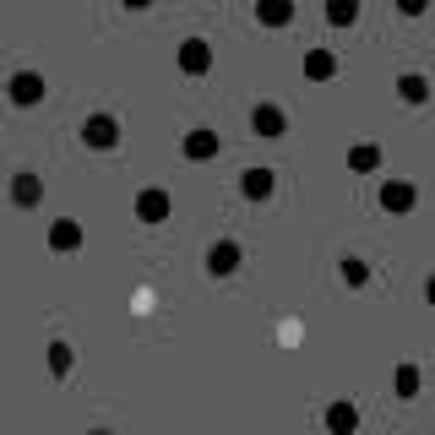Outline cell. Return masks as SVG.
<instances>
[{"label": "cell", "instance_id": "cell-16", "mask_svg": "<svg viewBox=\"0 0 435 435\" xmlns=\"http://www.w3.org/2000/svg\"><path fill=\"white\" fill-rule=\"evenodd\" d=\"M311 77H332V55L321 49V55H311Z\"/></svg>", "mask_w": 435, "mask_h": 435}, {"label": "cell", "instance_id": "cell-5", "mask_svg": "<svg viewBox=\"0 0 435 435\" xmlns=\"http://www.w3.org/2000/svg\"><path fill=\"white\" fill-rule=\"evenodd\" d=\"M250 125H256L261 136H283V109L261 104V109H256V115H250Z\"/></svg>", "mask_w": 435, "mask_h": 435}, {"label": "cell", "instance_id": "cell-20", "mask_svg": "<svg viewBox=\"0 0 435 435\" xmlns=\"http://www.w3.org/2000/svg\"><path fill=\"white\" fill-rule=\"evenodd\" d=\"M125 6H136V11H142V6H152V0H125Z\"/></svg>", "mask_w": 435, "mask_h": 435}, {"label": "cell", "instance_id": "cell-14", "mask_svg": "<svg viewBox=\"0 0 435 435\" xmlns=\"http://www.w3.org/2000/svg\"><path fill=\"white\" fill-rule=\"evenodd\" d=\"M17 202H22V207L39 202V180H33V174H22V180H17Z\"/></svg>", "mask_w": 435, "mask_h": 435}, {"label": "cell", "instance_id": "cell-12", "mask_svg": "<svg viewBox=\"0 0 435 435\" xmlns=\"http://www.w3.org/2000/svg\"><path fill=\"white\" fill-rule=\"evenodd\" d=\"M327 424H332V430H337V435H343V430H353V424H359V414H353L349 403H337V408H332V414H327Z\"/></svg>", "mask_w": 435, "mask_h": 435}, {"label": "cell", "instance_id": "cell-1", "mask_svg": "<svg viewBox=\"0 0 435 435\" xmlns=\"http://www.w3.org/2000/svg\"><path fill=\"white\" fill-rule=\"evenodd\" d=\"M44 98V77L39 71H17L11 77V104H39Z\"/></svg>", "mask_w": 435, "mask_h": 435}, {"label": "cell", "instance_id": "cell-13", "mask_svg": "<svg viewBox=\"0 0 435 435\" xmlns=\"http://www.w3.org/2000/svg\"><path fill=\"white\" fill-rule=\"evenodd\" d=\"M397 93H403L408 104H419V98H424L430 87H424V77H403V82H397Z\"/></svg>", "mask_w": 435, "mask_h": 435}, {"label": "cell", "instance_id": "cell-3", "mask_svg": "<svg viewBox=\"0 0 435 435\" xmlns=\"http://www.w3.org/2000/svg\"><path fill=\"white\" fill-rule=\"evenodd\" d=\"M180 65H186L190 77H202L212 65V49H207V39H186V49H180Z\"/></svg>", "mask_w": 435, "mask_h": 435}, {"label": "cell", "instance_id": "cell-4", "mask_svg": "<svg viewBox=\"0 0 435 435\" xmlns=\"http://www.w3.org/2000/svg\"><path fill=\"white\" fill-rule=\"evenodd\" d=\"M381 207H387V212H408V207H414V186H403V180L381 186Z\"/></svg>", "mask_w": 435, "mask_h": 435}, {"label": "cell", "instance_id": "cell-19", "mask_svg": "<svg viewBox=\"0 0 435 435\" xmlns=\"http://www.w3.org/2000/svg\"><path fill=\"white\" fill-rule=\"evenodd\" d=\"M397 6H403L408 17H419V11H424V0H397Z\"/></svg>", "mask_w": 435, "mask_h": 435}, {"label": "cell", "instance_id": "cell-9", "mask_svg": "<svg viewBox=\"0 0 435 435\" xmlns=\"http://www.w3.org/2000/svg\"><path fill=\"white\" fill-rule=\"evenodd\" d=\"M256 17L267 22V27H283V22L294 17V6H289V0H261V11H256Z\"/></svg>", "mask_w": 435, "mask_h": 435}, {"label": "cell", "instance_id": "cell-17", "mask_svg": "<svg viewBox=\"0 0 435 435\" xmlns=\"http://www.w3.org/2000/svg\"><path fill=\"white\" fill-rule=\"evenodd\" d=\"M353 169H375V147H359L353 152Z\"/></svg>", "mask_w": 435, "mask_h": 435}, {"label": "cell", "instance_id": "cell-11", "mask_svg": "<svg viewBox=\"0 0 435 435\" xmlns=\"http://www.w3.org/2000/svg\"><path fill=\"white\" fill-rule=\"evenodd\" d=\"M186 152L190 158H212V152H218V136H212V131H196V136H186Z\"/></svg>", "mask_w": 435, "mask_h": 435}, {"label": "cell", "instance_id": "cell-18", "mask_svg": "<svg viewBox=\"0 0 435 435\" xmlns=\"http://www.w3.org/2000/svg\"><path fill=\"white\" fill-rule=\"evenodd\" d=\"M343 278L349 283H365V261H343Z\"/></svg>", "mask_w": 435, "mask_h": 435}, {"label": "cell", "instance_id": "cell-6", "mask_svg": "<svg viewBox=\"0 0 435 435\" xmlns=\"http://www.w3.org/2000/svg\"><path fill=\"white\" fill-rule=\"evenodd\" d=\"M136 212H142L147 223H164V218H169V196H164V190H147L142 202H136Z\"/></svg>", "mask_w": 435, "mask_h": 435}, {"label": "cell", "instance_id": "cell-7", "mask_svg": "<svg viewBox=\"0 0 435 435\" xmlns=\"http://www.w3.org/2000/svg\"><path fill=\"white\" fill-rule=\"evenodd\" d=\"M240 267V245H212L207 250V272H234Z\"/></svg>", "mask_w": 435, "mask_h": 435}, {"label": "cell", "instance_id": "cell-2", "mask_svg": "<svg viewBox=\"0 0 435 435\" xmlns=\"http://www.w3.org/2000/svg\"><path fill=\"white\" fill-rule=\"evenodd\" d=\"M82 142H93V147H115V142H120V125L109 120V115H93V120L82 125Z\"/></svg>", "mask_w": 435, "mask_h": 435}, {"label": "cell", "instance_id": "cell-8", "mask_svg": "<svg viewBox=\"0 0 435 435\" xmlns=\"http://www.w3.org/2000/svg\"><path fill=\"white\" fill-rule=\"evenodd\" d=\"M245 196H250V202L272 196V169H245Z\"/></svg>", "mask_w": 435, "mask_h": 435}, {"label": "cell", "instance_id": "cell-10", "mask_svg": "<svg viewBox=\"0 0 435 435\" xmlns=\"http://www.w3.org/2000/svg\"><path fill=\"white\" fill-rule=\"evenodd\" d=\"M353 17H359V0H327V22L332 27H349Z\"/></svg>", "mask_w": 435, "mask_h": 435}, {"label": "cell", "instance_id": "cell-15", "mask_svg": "<svg viewBox=\"0 0 435 435\" xmlns=\"http://www.w3.org/2000/svg\"><path fill=\"white\" fill-rule=\"evenodd\" d=\"M77 240H82V234H77V223H55V245H60V250H71Z\"/></svg>", "mask_w": 435, "mask_h": 435}, {"label": "cell", "instance_id": "cell-21", "mask_svg": "<svg viewBox=\"0 0 435 435\" xmlns=\"http://www.w3.org/2000/svg\"><path fill=\"white\" fill-rule=\"evenodd\" d=\"M424 294H430V299H435V278H430V289H424Z\"/></svg>", "mask_w": 435, "mask_h": 435}]
</instances>
